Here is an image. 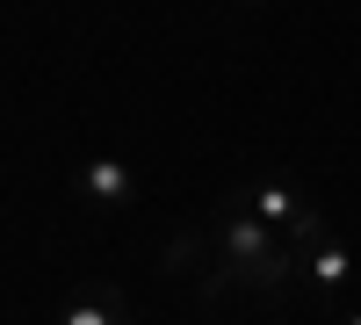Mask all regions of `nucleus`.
<instances>
[{
	"label": "nucleus",
	"instance_id": "4",
	"mask_svg": "<svg viewBox=\"0 0 361 325\" xmlns=\"http://www.w3.org/2000/svg\"><path fill=\"white\" fill-rule=\"evenodd\" d=\"M333 325H361V311H340V318H333Z\"/></svg>",
	"mask_w": 361,
	"mask_h": 325
},
{
	"label": "nucleus",
	"instance_id": "1",
	"mask_svg": "<svg viewBox=\"0 0 361 325\" xmlns=\"http://www.w3.org/2000/svg\"><path fill=\"white\" fill-rule=\"evenodd\" d=\"M304 275H311L318 289H333V297H340V289H354V275H361V260H354V246H347L340 231H333V239H318V246L304 253Z\"/></svg>",
	"mask_w": 361,
	"mask_h": 325
},
{
	"label": "nucleus",
	"instance_id": "3",
	"mask_svg": "<svg viewBox=\"0 0 361 325\" xmlns=\"http://www.w3.org/2000/svg\"><path fill=\"white\" fill-rule=\"evenodd\" d=\"M58 325H123V304H116L109 282H87V289H73V297H66Z\"/></svg>",
	"mask_w": 361,
	"mask_h": 325
},
{
	"label": "nucleus",
	"instance_id": "2",
	"mask_svg": "<svg viewBox=\"0 0 361 325\" xmlns=\"http://www.w3.org/2000/svg\"><path fill=\"white\" fill-rule=\"evenodd\" d=\"M80 195L116 210V202H130V195H137V173H130L123 159H87V166H80Z\"/></svg>",
	"mask_w": 361,
	"mask_h": 325
}]
</instances>
